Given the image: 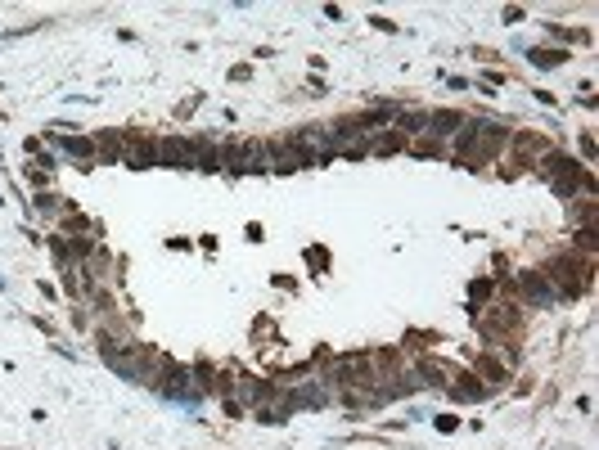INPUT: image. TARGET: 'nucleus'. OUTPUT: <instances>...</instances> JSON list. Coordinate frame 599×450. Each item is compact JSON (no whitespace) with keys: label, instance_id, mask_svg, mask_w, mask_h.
Here are the masks:
<instances>
[{"label":"nucleus","instance_id":"obj_1","mask_svg":"<svg viewBox=\"0 0 599 450\" xmlns=\"http://www.w3.org/2000/svg\"><path fill=\"white\" fill-rule=\"evenodd\" d=\"M546 279H554L559 284V293H581L590 284V261H577V257H559V261H550V271H546Z\"/></svg>","mask_w":599,"mask_h":450},{"label":"nucleus","instance_id":"obj_2","mask_svg":"<svg viewBox=\"0 0 599 450\" xmlns=\"http://www.w3.org/2000/svg\"><path fill=\"white\" fill-rule=\"evenodd\" d=\"M374 149H379V153H392V149H401V135H396V131H388V135H383Z\"/></svg>","mask_w":599,"mask_h":450}]
</instances>
